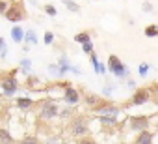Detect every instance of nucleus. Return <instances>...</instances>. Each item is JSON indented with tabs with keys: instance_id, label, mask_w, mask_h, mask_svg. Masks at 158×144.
I'll list each match as a JSON object with an SVG mask.
<instances>
[{
	"instance_id": "obj_20",
	"label": "nucleus",
	"mask_w": 158,
	"mask_h": 144,
	"mask_svg": "<svg viewBox=\"0 0 158 144\" xmlns=\"http://www.w3.org/2000/svg\"><path fill=\"white\" fill-rule=\"evenodd\" d=\"M149 71H151V64L141 62V64H139V67H138V75H139L141 79H145V77L149 75Z\"/></svg>"
},
{
	"instance_id": "obj_1",
	"label": "nucleus",
	"mask_w": 158,
	"mask_h": 144,
	"mask_svg": "<svg viewBox=\"0 0 158 144\" xmlns=\"http://www.w3.org/2000/svg\"><path fill=\"white\" fill-rule=\"evenodd\" d=\"M99 122L106 124V125H115L119 124V120L123 118V109L117 107V105H112V103H101L99 107L93 109Z\"/></svg>"
},
{
	"instance_id": "obj_19",
	"label": "nucleus",
	"mask_w": 158,
	"mask_h": 144,
	"mask_svg": "<svg viewBox=\"0 0 158 144\" xmlns=\"http://www.w3.org/2000/svg\"><path fill=\"white\" fill-rule=\"evenodd\" d=\"M74 41H76V43H80V45H84V43L91 41V34H89V32H80V34H76V36H74Z\"/></svg>"
},
{
	"instance_id": "obj_22",
	"label": "nucleus",
	"mask_w": 158,
	"mask_h": 144,
	"mask_svg": "<svg viewBox=\"0 0 158 144\" xmlns=\"http://www.w3.org/2000/svg\"><path fill=\"white\" fill-rule=\"evenodd\" d=\"M145 36H147V38H156V36H158V26H156V25L145 26Z\"/></svg>"
},
{
	"instance_id": "obj_25",
	"label": "nucleus",
	"mask_w": 158,
	"mask_h": 144,
	"mask_svg": "<svg viewBox=\"0 0 158 144\" xmlns=\"http://www.w3.org/2000/svg\"><path fill=\"white\" fill-rule=\"evenodd\" d=\"M17 144H41L37 137H24L23 140H19Z\"/></svg>"
},
{
	"instance_id": "obj_27",
	"label": "nucleus",
	"mask_w": 158,
	"mask_h": 144,
	"mask_svg": "<svg viewBox=\"0 0 158 144\" xmlns=\"http://www.w3.org/2000/svg\"><path fill=\"white\" fill-rule=\"evenodd\" d=\"M45 13H47L48 17H56V15H58V10H56L52 4H47V6H45Z\"/></svg>"
},
{
	"instance_id": "obj_3",
	"label": "nucleus",
	"mask_w": 158,
	"mask_h": 144,
	"mask_svg": "<svg viewBox=\"0 0 158 144\" xmlns=\"http://www.w3.org/2000/svg\"><path fill=\"white\" fill-rule=\"evenodd\" d=\"M69 131H71V135L76 137V138H84V137H88V133H89V124H88V120H86L84 116H74V118L69 122Z\"/></svg>"
},
{
	"instance_id": "obj_35",
	"label": "nucleus",
	"mask_w": 158,
	"mask_h": 144,
	"mask_svg": "<svg viewBox=\"0 0 158 144\" xmlns=\"http://www.w3.org/2000/svg\"><path fill=\"white\" fill-rule=\"evenodd\" d=\"M127 86H128V88H136V81L128 79V81H127Z\"/></svg>"
},
{
	"instance_id": "obj_29",
	"label": "nucleus",
	"mask_w": 158,
	"mask_h": 144,
	"mask_svg": "<svg viewBox=\"0 0 158 144\" xmlns=\"http://www.w3.org/2000/svg\"><path fill=\"white\" fill-rule=\"evenodd\" d=\"M73 107H65V109H60V116L61 118H67V116H71L73 114V110H71Z\"/></svg>"
},
{
	"instance_id": "obj_21",
	"label": "nucleus",
	"mask_w": 158,
	"mask_h": 144,
	"mask_svg": "<svg viewBox=\"0 0 158 144\" xmlns=\"http://www.w3.org/2000/svg\"><path fill=\"white\" fill-rule=\"evenodd\" d=\"M61 2L65 4V8H67L69 11H73V13H80V6H78L74 0H61Z\"/></svg>"
},
{
	"instance_id": "obj_6",
	"label": "nucleus",
	"mask_w": 158,
	"mask_h": 144,
	"mask_svg": "<svg viewBox=\"0 0 158 144\" xmlns=\"http://www.w3.org/2000/svg\"><path fill=\"white\" fill-rule=\"evenodd\" d=\"M80 99H82V96H80V92H78L76 88L65 86V90H63V101H65L67 107H76L78 103H80Z\"/></svg>"
},
{
	"instance_id": "obj_15",
	"label": "nucleus",
	"mask_w": 158,
	"mask_h": 144,
	"mask_svg": "<svg viewBox=\"0 0 158 144\" xmlns=\"http://www.w3.org/2000/svg\"><path fill=\"white\" fill-rule=\"evenodd\" d=\"M32 105H34V99L32 97H17V107L21 109V110H28V109H32Z\"/></svg>"
},
{
	"instance_id": "obj_33",
	"label": "nucleus",
	"mask_w": 158,
	"mask_h": 144,
	"mask_svg": "<svg viewBox=\"0 0 158 144\" xmlns=\"http://www.w3.org/2000/svg\"><path fill=\"white\" fill-rule=\"evenodd\" d=\"M114 90H115V86H110V84H106V86H104V90H102V94H104V96H110Z\"/></svg>"
},
{
	"instance_id": "obj_18",
	"label": "nucleus",
	"mask_w": 158,
	"mask_h": 144,
	"mask_svg": "<svg viewBox=\"0 0 158 144\" xmlns=\"http://www.w3.org/2000/svg\"><path fill=\"white\" fill-rule=\"evenodd\" d=\"M21 71H23L26 77L32 73V60H30V58H23V60H21Z\"/></svg>"
},
{
	"instance_id": "obj_2",
	"label": "nucleus",
	"mask_w": 158,
	"mask_h": 144,
	"mask_svg": "<svg viewBox=\"0 0 158 144\" xmlns=\"http://www.w3.org/2000/svg\"><path fill=\"white\" fill-rule=\"evenodd\" d=\"M106 69H108V73H112L114 77L117 79H128V67L119 60V56L115 54H110L108 56V64H106Z\"/></svg>"
},
{
	"instance_id": "obj_10",
	"label": "nucleus",
	"mask_w": 158,
	"mask_h": 144,
	"mask_svg": "<svg viewBox=\"0 0 158 144\" xmlns=\"http://www.w3.org/2000/svg\"><path fill=\"white\" fill-rule=\"evenodd\" d=\"M58 65H60V75L61 77H65L67 73H69V71L73 69V65H71V60L67 58V54H61L60 58H58V62H56Z\"/></svg>"
},
{
	"instance_id": "obj_13",
	"label": "nucleus",
	"mask_w": 158,
	"mask_h": 144,
	"mask_svg": "<svg viewBox=\"0 0 158 144\" xmlns=\"http://www.w3.org/2000/svg\"><path fill=\"white\" fill-rule=\"evenodd\" d=\"M11 39H13L15 43H23V41H24V28L19 26V25H15V26L11 28Z\"/></svg>"
},
{
	"instance_id": "obj_28",
	"label": "nucleus",
	"mask_w": 158,
	"mask_h": 144,
	"mask_svg": "<svg viewBox=\"0 0 158 144\" xmlns=\"http://www.w3.org/2000/svg\"><path fill=\"white\" fill-rule=\"evenodd\" d=\"M43 43H45V45H52V43H54V32H45Z\"/></svg>"
},
{
	"instance_id": "obj_23",
	"label": "nucleus",
	"mask_w": 158,
	"mask_h": 144,
	"mask_svg": "<svg viewBox=\"0 0 158 144\" xmlns=\"http://www.w3.org/2000/svg\"><path fill=\"white\" fill-rule=\"evenodd\" d=\"M0 58H2V60L8 58V45H6L4 38H0Z\"/></svg>"
},
{
	"instance_id": "obj_14",
	"label": "nucleus",
	"mask_w": 158,
	"mask_h": 144,
	"mask_svg": "<svg viewBox=\"0 0 158 144\" xmlns=\"http://www.w3.org/2000/svg\"><path fill=\"white\" fill-rule=\"evenodd\" d=\"M39 43V39H37V34H35V30H32V28H28V30H24V45H37Z\"/></svg>"
},
{
	"instance_id": "obj_36",
	"label": "nucleus",
	"mask_w": 158,
	"mask_h": 144,
	"mask_svg": "<svg viewBox=\"0 0 158 144\" xmlns=\"http://www.w3.org/2000/svg\"><path fill=\"white\" fill-rule=\"evenodd\" d=\"M71 71H73V73H74V75H80V73H82V71H80V69H78V67H74V65H73V69H71Z\"/></svg>"
},
{
	"instance_id": "obj_31",
	"label": "nucleus",
	"mask_w": 158,
	"mask_h": 144,
	"mask_svg": "<svg viewBox=\"0 0 158 144\" xmlns=\"http://www.w3.org/2000/svg\"><path fill=\"white\" fill-rule=\"evenodd\" d=\"M8 8H10V4H8V2H4V0H0V13H6V11H8Z\"/></svg>"
},
{
	"instance_id": "obj_4",
	"label": "nucleus",
	"mask_w": 158,
	"mask_h": 144,
	"mask_svg": "<svg viewBox=\"0 0 158 144\" xmlns=\"http://www.w3.org/2000/svg\"><path fill=\"white\" fill-rule=\"evenodd\" d=\"M58 116H60V107H58V103L54 99H45L39 105V118L43 122H52Z\"/></svg>"
},
{
	"instance_id": "obj_12",
	"label": "nucleus",
	"mask_w": 158,
	"mask_h": 144,
	"mask_svg": "<svg viewBox=\"0 0 158 144\" xmlns=\"http://www.w3.org/2000/svg\"><path fill=\"white\" fill-rule=\"evenodd\" d=\"M154 140V135L149 131V129H145V131H141V133H138V138H136V144H154L152 142Z\"/></svg>"
},
{
	"instance_id": "obj_17",
	"label": "nucleus",
	"mask_w": 158,
	"mask_h": 144,
	"mask_svg": "<svg viewBox=\"0 0 158 144\" xmlns=\"http://www.w3.org/2000/svg\"><path fill=\"white\" fill-rule=\"evenodd\" d=\"M84 101H86L89 107H93V109H95V107H99V105L102 103V101H101V97H99V96H93V94H86V96H84Z\"/></svg>"
},
{
	"instance_id": "obj_34",
	"label": "nucleus",
	"mask_w": 158,
	"mask_h": 144,
	"mask_svg": "<svg viewBox=\"0 0 158 144\" xmlns=\"http://www.w3.org/2000/svg\"><path fill=\"white\" fill-rule=\"evenodd\" d=\"M143 11L145 13H151L152 11V4L151 2H143Z\"/></svg>"
},
{
	"instance_id": "obj_9",
	"label": "nucleus",
	"mask_w": 158,
	"mask_h": 144,
	"mask_svg": "<svg viewBox=\"0 0 158 144\" xmlns=\"http://www.w3.org/2000/svg\"><path fill=\"white\" fill-rule=\"evenodd\" d=\"M4 15H6V19H8V21H11V23H19V21H23L24 11H23L19 6H10V8H8V11H6Z\"/></svg>"
},
{
	"instance_id": "obj_32",
	"label": "nucleus",
	"mask_w": 158,
	"mask_h": 144,
	"mask_svg": "<svg viewBox=\"0 0 158 144\" xmlns=\"http://www.w3.org/2000/svg\"><path fill=\"white\" fill-rule=\"evenodd\" d=\"M78 144H95V140H93V138H89V137H84V138L78 140Z\"/></svg>"
},
{
	"instance_id": "obj_16",
	"label": "nucleus",
	"mask_w": 158,
	"mask_h": 144,
	"mask_svg": "<svg viewBox=\"0 0 158 144\" xmlns=\"http://www.w3.org/2000/svg\"><path fill=\"white\" fill-rule=\"evenodd\" d=\"M0 144H15V138L8 129H0Z\"/></svg>"
},
{
	"instance_id": "obj_8",
	"label": "nucleus",
	"mask_w": 158,
	"mask_h": 144,
	"mask_svg": "<svg viewBox=\"0 0 158 144\" xmlns=\"http://www.w3.org/2000/svg\"><path fill=\"white\" fill-rule=\"evenodd\" d=\"M149 99H151V92L149 90H136L134 96L130 97V103L136 105V107H139V105H145Z\"/></svg>"
},
{
	"instance_id": "obj_11",
	"label": "nucleus",
	"mask_w": 158,
	"mask_h": 144,
	"mask_svg": "<svg viewBox=\"0 0 158 144\" xmlns=\"http://www.w3.org/2000/svg\"><path fill=\"white\" fill-rule=\"evenodd\" d=\"M89 60H91V64H93V71H95L97 75H106V73H108L106 65L99 62V58H97V54H95V52H93V54L89 56Z\"/></svg>"
},
{
	"instance_id": "obj_24",
	"label": "nucleus",
	"mask_w": 158,
	"mask_h": 144,
	"mask_svg": "<svg viewBox=\"0 0 158 144\" xmlns=\"http://www.w3.org/2000/svg\"><path fill=\"white\" fill-rule=\"evenodd\" d=\"M47 69H48V73H50V75H54V77H61V75H60V65H58V64H48Z\"/></svg>"
},
{
	"instance_id": "obj_26",
	"label": "nucleus",
	"mask_w": 158,
	"mask_h": 144,
	"mask_svg": "<svg viewBox=\"0 0 158 144\" xmlns=\"http://www.w3.org/2000/svg\"><path fill=\"white\" fill-rule=\"evenodd\" d=\"M82 51H84L86 54H89V56H91V54L95 52V47H93V41H88V43H84V45H82Z\"/></svg>"
},
{
	"instance_id": "obj_7",
	"label": "nucleus",
	"mask_w": 158,
	"mask_h": 144,
	"mask_svg": "<svg viewBox=\"0 0 158 144\" xmlns=\"http://www.w3.org/2000/svg\"><path fill=\"white\" fill-rule=\"evenodd\" d=\"M149 127V118L147 116H130L128 118V129L134 133H141Z\"/></svg>"
},
{
	"instance_id": "obj_5",
	"label": "nucleus",
	"mask_w": 158,
	"mask_h": 144,
	"mask_svg": "<svg viewBox=\"0 0 158 144\" xmlns=\"http://www.w3.org/2000/svg\"><path fill=\"white\" fill-rule=\"evenodd\" d=\"M0 90H2V94L8 96V97L15 96L17 90H19V81H17V77H15V75H8V77H4L2 81H0Z\"/></svg>"
},
{
	"instance_id": "obj_30",
	"label": "nucleus",
	"mask_w": 158,
	"mask_h": 144,
	"mask_svg": "<svg viewBox=\"0 0 158 144\" xmlns=\"http://www.w3.org/2000/svg\"><path fill=\"white\" fill-rule=\"evenodd\" d=\"M41 144H61V138H60V137H50V138H47V140L41 142Z\"/></svg>"
}]
</instances>
